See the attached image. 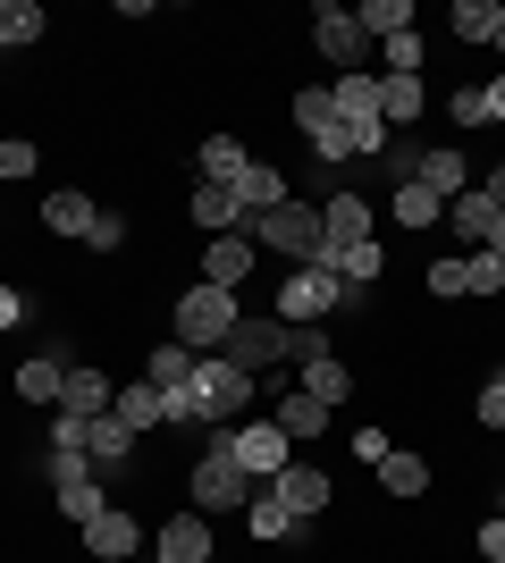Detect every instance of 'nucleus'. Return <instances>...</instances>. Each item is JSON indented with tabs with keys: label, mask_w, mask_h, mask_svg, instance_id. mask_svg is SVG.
<instances>
[{
	"label": "nucleus",
	"mask_w": 505,
	"mask_h": 563,
	"mask_svg": "<svg viewBox=\"0 0 505 563\" xmlns=\"http://www.w3.org/2000/svg\"><path fill=\"white\" fill-rule=\"evenodd\" d=\"M186 387H194V412H202V429H228L244 404H253V378H244L237 362H219V353H211V362H194Z\"/></svg>",
	"instance_id": "5"
},
{
	"label": "nucleus",
	"mask_w": 505,
	"mask_h": 563,
	"mask_svg": "<svg viewBox=\"0 0 505 563\" xmlns=\"http://www.w3.org/2000/svg\"><path fill=\"white\" fill-rule=\"evenodd\" d=\"M18 311H25V295H18V286H0V329H18Z\"/></svg>",
	"instance_id": "47"
},
{
	"label": "nucleus",
	"mask_w": 505,
	"mask_h": 563,
	"mask_svg": "<svg viewBox=\"0 0 505 563\" xmlns=\"http://www.w3.org/2000/svg\"><path fill=\"white\" fill-rule=\"evenodd\" d=\"M380 488H387V496H430V463L387 446V454H380Z\"/></svg>",
	"instance_id": "28"
},
{
	"label": "nucleus",
	"mask_w": 505,
	"mask_h": 563,
	"mask_svg": "<svg viewBox=\"0 0 505 563\" xmlns=\"http://www.w3.org/2000/svg\"><path fill=\"white\" fill-rule=\"evenodd\" d=\"M244 521H253V539H262V547H278V539H295V530H304V521H295L287 505L270 496V479H262V488H253V505H244Z\"/></svg>",
	"instance_id": "25"
},
{
	"label": "nucleus",
	"mask_w": 505,
	"mask_h": 563,
	"mask_svg": "<svg viewBox=\"0 0 505 563\" xmlns=\"http://www.w3.org/2000/svg\"><path fill=\"white\" fill-rule=\"evenodd\" d=\"M312 43H320V59H329L337 76H362V59H371L362 18H354V9H337V0H320V9H312Z\"/></svg>",
	"instance_id": "7"
},
{
	"label": "nucleus",
	"mask_w": 505,
	"mask_h": 563,
	"mask_svg": "<svg viewBox=\"0 0 505 563\" xmlns=\"http://www.w3.org/2000/svg\"><path fill=\"white\" fill-rule=\"evenodd\" d=\"M135 547H144V530H135L127 505H101V514L85 521V555H94V563H127Z\"/></svg>",
	"instance_id": "8"
},
{
	"label": "nucleus",
	"mask_w": 505,
	"mask_h": 563,
	"mask_svg": "<svg viewBox=\"0 0 505 563\" xmlns=\"http://www.w3.org/2000/svg\"><path fill=\"white\" fill-rule=\"evenodd\" d=\"M110 378L94 371V362H68V378H59V412H76V421H94V412H110Z\"/></svg>",
	"instance_id": "17"
},
{
	"label": "nucleus",
	"mask_w": 505,
	"mask_h": 563,
	"mask_svg": "<svg viewBox=\"0 0 505 563\" xmlns=\"http://www.w3.org/2000/svg\"><path fill=\"white\" fill-rule=\"evenodd\" d=\"M481 93H488V118H505V76H488Z\"/></svg>",
	"instance_id": "48"
},
{
	"label": "nucleus",
	"mask_w": 505,
	"mask_h": 563,
	"mask_svg": "<svg viewBox=\"0 0 505 563\" xmlns=\"http://www.w3.org/2000/svg\"><path fill=\"white\" fill-rule=\"evenodd\" d=\"M337 303H354V286L337 278V269H295L287 286H278V320H287V329H320V320H329Z\"/></svg>",
	"instance_id": "4"
},
{
	"label": "nucleus",
	"mask_w": 505,
	"mask_h": 563,
	"mask_svg": "<svg viewBox=\"0 0 505 563\" xmlns=\"http://www.w3.org/2000/svg\"><path fill=\"white\" fill-rule=\"evenodd\" d=\"M463 295H505V261L497 253H463Z\"/></svg>",
	"instance_id": "36"
},
{
	"label": "nucleus",
	"mask_w": 505,
	"mask_h": 563,
	"mask_svg": "<svg viewBox=\"0 0 505 563\" xmlns=\"http://www.w3.org/2000/svg\"><path fill=\"white\" fill-rule=\"evenodd\" d=\"M34 168H43L34 143H25V135H0V186H9V177H34Z\"/></svg>",
	"instance_id": "37"
},
{
	"label": "nucleus",
	"mask_w": 505,
	"mask_h": 563,
	"mask_svg": "<svg viewBox=\"0 0 505 563\" xmlns=\"http://www.w3.org/2000/svg\"><path fill=\"white\" fill-rule=\"evenodd\" d=\"M488 253H497V261H505V211H497V228H488Z\"/></svg>",
	"instance_id": "49"
},
{
	"label": "nucleus",
	"mask_w": 505,
	"mask_h": 563,
	"mask_svg": "<svg viewBox=\"0 0 505 563\" xmlns=\"http://www.w3.org/2000/svg\"><path fill=\"white\" fill-rule=\"evenodd\" d=\"M396 219H405V228H438V219H447V202H438L430 186H396Z\"/></svg>",
	"instance_id": "35"
},
{
	"label": "nucleus",
	"mask_w": 505,
	"mask_h": 563,
	"mask_svg": "<svg viewBox=\"0 0 505 563\" xmlns=\"http://www.w3.org/2000/svg\"><path fill=\"white\" fill-rule=\"evenodd\" d=\"M497 51H505V25H497Z\"/></svg>",
	"instance_id": "51"
},
{
	"label": "nucleus",
	"mask_w": 505,
	"mask_h": 563,
	"mask_svg": "<svg viewBox=\"0 0 505 563\" xmlns=\"http://www.w3.org/2000/svg\"><path fill=\"white\" fill-rule=\"evenodd\" d=\"M413 186H430L438 202H455V194H472V161H463L455 143H438V152H421V168H413Z\"/></svg>",
	"instance_id": "16"
},
{
	"label": "nucleus",
	"mask_w": 505,
	"mask_h": 563,
	"mask_svg": "<svg viewBox=\"0 0 505 563\" xmlns=\"http://www.w3.org/2000/svg\"><path fill=\"white\" fill-rule=\"evenodd\" d=\"M505 9L497 0H455V43H497Z\"/></svg>",
	"instance_id": "32"
},
{
	"label": "nucleus",
	"mask_w": 505,
	"mask_h": 563,
	"mask_svg": "<svg viewBox=\"0 0 505 563\" xmlns=\"http://www.w3.org/2000/svg\"><path fill=\"white\" fill-rule=\"evenodd\" d=\"M481 429H505V371L481 387Z\"/></svg>",
	"instance_id": "43"
},
{
	"label": "nucleus",
	"mask_w": 505,
	"mask_h": 563,
	"mask_svg": "<svg viewBox=\"0 0 505 563\" xmlns=\"http://www.w3.org/2000/svg\"><path fill=\"white\" fill-rule=\"evenodd\" d=\"M447 118H455V126H488V93L481 85H455V93H447Z\"/></svg>",
	"instance_id": "38"
},
{
	"label": "nucleus",
	"mask_w": 505,
	"mask_h": 563,
	"mask_svg": "<svg viewBox=\"0 0 505 563\" xmlns=\"http://www.w3.org/2000/svg\"><path fill=\"white\" fill-rule=\"evenodd\" d=\"M186 211H194V228H211V235H237L244 228V211H237V194H228V186H194Z\"/></svg>",
	"instance_id": "26"
},
{
	"label": "nucleus",
	"mask_w": 505,
	"mask_h": 563,
	"mask_svg": "<svg viewBox=\"0 0 505 563\" xmlns=\"http://www.w3.org/2000/svg\"><path fill=\"white\" fill-rule=\"evenodd\" d=\"M127 454H135V429H127L119 412H94V421H85V463H94V471H119Z\"/></svg>",
	"instance_id": "19"
},
{
	"label": "nucleus",
	"mask_w": 505,
	"mask_h": 563,
	"mask_svg": "<svg viewBox=\"0 0 505 563\" xmlns=\"http://www.w3.org/2000/svg\"><path fill=\"white\" fill-rule=\"evenodd\" d=\"M94 194H76V186H59V194H43V228L51 235H94Z\"/></svg>",
	"instance_id": "21"
},
{
	"label": "nucleus",
	"mask_w": 505,
	"mask_h": 563,
	"mask_svg": "<svg viewBox=\"0 0 505 563\" xmlns=\"http://www.w3.org/2000/svg\"><path fill=\"white\" fill-rule=\"evenodd\" d=\"M447 228H455V244H463V253H488V228H497V202H488L481 186H472V194H455V202H447Z\"/></svg>",
	"instance_id": "18"
},
{
	"label": "nucleus",
	"mask_w": 505,
	"mask_h": 563,
	"mask_svg": "<svg viewBox=\"0 0 505 563\" xmlns=\"http://www.w3.org/2000/svg\"><path fill=\"white\" fill-rule=\"evenodd\" d=\"M320 353H329V336H320V329H295V345H287V362H320Z\"/></svg>",
	"instance_id": "44"
},
{
	"label": "nucleus",
	"mask_w": 505,
	"mask_h": 563,
	"mask_svg": "<svg viewBox=\"0 0 505 563\" xmlns=\"http://www.w3.org/2000/svg\"><path fill=\"white\" fill-rule=\"evenodd\" d=\"M287 345H295V329L278 320V311H244V320H237V336L219 345V362H237L244 378H262L270 362H287Z\"/></svg>",
	"instance_id": "6"
},
{
	"label": "nucleus",
	"mask_w": 505,
	"mask_h": 563,
	"mask_svg": "<svg viewBox=\"0 0 505 563\" xmlns=\"http://www.w3.org/2000/svg\"><path fill=\"white\" fill-rule=\"evenodd\" d=\"M194 168H202V186H228V177H237V168H244V143H237V135H211V143H202V161H194Z\"/></svg>",
	"instance_id": "34"
},
{
	"label": "nucleus",
	"mask_w": 505,
	"mask_h": 563,
	"mask_svg": "<svg viewBox=\"0 0 505 563\" xmlns=\"http://www.w3.org/2000/svg\"><path fill=\"white\" fill-rule=\"evenodd\" d=\"M237 463L253 471V479H278V471L295 463V438L278 421H253V429H237Z\"/></svg>",
	"instance_id": "9"
},
{
	"label": "nucleus",
	"mask_w": 505,
	"mask_h": 563,
	"mask_svg": "<svg viewBox=\"0 0 505 563\" xmlns=\"http://www.w3.org/2000/svg\"><path fill=\"white\" fill-rule=\"evenodd\" d=\"M228 194H237L244 219H262V211H278V202H287V177H278L270 161H244L237 177H228Z\"/></svg>",
	"instance_id": "14"
},
{
	"label": "nucleus",
	"mask_w": 505,
	"mask_h": 563,
	"mask_svg": "<svg viewBox=\"0 0 505 563\" xmlns=\"http://www.w3.org/2000/svg\"><path fill=\"white\" fill-rule=\"evenodd\" d=\"M161 563H211V514H177V521H161Z\"/></svg>",
	"instance_id": "15"
},
{
	"label": "nucleus",
	"mask_w": 505,
	"mask_h": 563,
	"mask_svg": "<svg viewBox=\"0 0 505 563\" xmlns=\"http://www.w3.org/2000/svg\"><path fill=\"white\" fill-rule=\"evenodd\" d=\"M237 320H244V295H228V286H186L177 295V345L186 353H219L237 336Z\"/></svg>",
	"instance_id": "2"
},
{
	"label": "nucleus",
	"mask_w": 505,
	"mask_h": 563,
	"mask_svg": "<svg viewBox=\"0 0 505 563\" xmlns=\"http://www.w3.org/2000/svg\"><path fill=\"white\" fill-rule=\"evenodd\" d=\"M194 362H202V353H186L177 336H168L161 353H144V378H152V387H186V378H194Z\"/></svg>",
	"instance_id": "33"
},
{
	"label": "nucleus",
	"mask_w": 505,
	"mask_h": 563,
	"mask_svg": "<svg viewBox=\"0 0 505 563\" xmlns=\"http://www.w3.org/2000/svg\"><path fill=\"white\" fill-rule=\"evenodd\" d=\"M51 505H59V514H68L76 530H85V521H94L101 505H110V496H101V479H94V471H85V479H68V488H51Z\"/></svg>",
	"instance_id": "31"
},
{
	"label": "nucleus",
	"mask_w": 505,
	"mask_h": 563,
	"mask_svg": "<svg viewBox=\"0 0 505 563\" xmlns=\"http://www.w3.org/2000/svg\"><path fill=\"white\" fill-rule=\"evenodd\" d=\"M320 228H329V244H380V219H371V202L354 186H337L320 202Z\"/></svg>",
	"instance_id": "11"
},
{
	"label": "nucleus",
	"mask_w": 505,
	"mask_h": 563,
	"mask_svg": "<svg viewBox=\"0 0 505 563\" xmlns=\"http://www.w3.org/2000/svg\"><path fill=\"white\" fill-rule=\"evenodd\" d=\"M295 126H304V135H320V126H329V85L295 93Z\"/></svg>",
	"instance_id": "39"
},
{
	"label": "nucleus",
	"mask_w": 505,
	"mask_h": 563,
	"mask_svg": "<svg viewBox=\"0 0 505 563\" xmlns=\"http://www.w3.org/2000/svg\"><path fill=\"white\" fill-rule=\"evenodd\" d=\"M244 228H253V244H270V253H287L295 269H312V261H320V244H329V228H320V202H304V194H287L278 211L244 219Z\"/></svg>",
	"instance_id": "3"
},
{
	"label": "nucleus",
	"mask_w": 505,
	"mask_h": 563,
	"mask_svg": "<svg viewBox=\"0 0 505 563\" xmlns=\"http://www.w3.org/2000/svg\"><path fill=\"white\" fill-rule=\"evenodd\" d=\"M430 110V85L421 76H380V126H413Z\"/></svg>",
	"instance_id": "20"
},
{
	"label": "nucleus",
	"mask_w": 505,
	"mask_h": 563,
	"mask_svg": "<svg viewBox=\"0 0 505 563\" xmlns=\"http://www.w3.org/2000/svg\"><path fill=\"white\" fill-rule=\"evenodd\" d=\"M270 421H278V429L295 438V446H304V438H320V429H329V404H320V396H304V387H287Z\"/></svg>",
	"instance_id": "23"
},
{
	"label": "nucleus",
	"mask_w": 505,
	"mask_h": 563,
	"mask_svg": "<svg viewBox=\"0 0 505 563\" xmlns=\"http://www.w3.org/2000/svg\"><path fill=\"white\" fill-rule=\"evenodd\" d=\"M497 521H505V496H497Z\"/></svg>",
	"instance_id": "50"
},
{
	"label": "nucleus",
	"mask_w": 505,
	"mask_h": 563,
	"mask_svg": "<svg viewBox=\"0 0 505 563\" xmlns=\"http://www.w3.org/2000/svg\"><path fill=\"white\" fill-rule=\"evenodd\" d=\"M481 194H488V202H497V211H505V161H488V177H481Z\"/></svg>",
	"instance_id": "46"
},
{
	"label": "nucleus",
	"mask_w": 505,
	"mask_h": 563,
	"mask_svg": "<svg viewBox=\"0 0 505 563\" xmlns=\"http://www.w3.org/2000/svg\"><path fill=\"white\" fill-rule=\"evenodd\" d=\"M244 278H253V235H211V244H202V286H228V295H237Z\"/></svg>",
	"instance_id": "13"
},
{
	"label": "nucleus",
	"mask_w": 505,
	"mask_h": 563,
	"mask_svg": "<svg viewBox=\"0 0 505 563\" xmlns=\"http://www.w3.org/2000/svg\"><path fill=\"white\" fill-rule=\"evenodd\" d=\"M430 295H447V303L463 295V253L455 261H430Z\"/></svg>",
	"instance_id": "42"
},
{
	"label": "nucleus",
	"mask_w": 505,
	"mask_h": 563,
	"mask_svg": "<svg viewBox=\"0 0 505 563\" xmlns=\"http://www.w3.org/2000/svg\"><path fill=\"white\" fill-rule=\"evenodd\" d=\"M354 18H362L371 43H396V34H413V0H362Z\"/></svg>",
	"instance_id": "30"
},
{
	"label": "nucleus",
	"mask_w": 505,
	"mask_h": 563,
	"mask_svg": "<svg viewBox=\"0 0 505 563\" xmlns=\"http://www.w3.org/2000/svg\"><path fill=\"white\" fill-rule=\"evenodd\" d=\"M59 378H68V353H34V362H18V396L25 404H59Z\"/></svg>",
	"instance_id": "24"
},
{
	"label": "nucleus",
	"mask_w": 505,
	"mask_h": 563,
	"mask_svg": "<svg viewBox=\"0 0 505 563\" xmlns=\"http://www.w3.org/2000/svg\"><path fill=\"white\" fill-rule=\"evenodd\" d=\"M329 118H337V126H354V135H371V126H380V76H371V68L337 76V85H329Z\"/></svg>",
	"instance_id": "10"
},
{
	"label": "nucleus",
	"mask_w": 505,
	"mask_h": 563,
	"mask_svg": "<svg viewBox=\"0 0 505 563\" xmlns=\"http://www.w3.org/2000/svg\"><path fill=\"white\" fill-rule=\"evenodd\" d=\"M295 371H304V378H295V387H304V396H320V404H329V412H337V404H345V396H354V371H345L337 353H320V362H295Z\"/></svg>",
	"instance_id": "22"
},
{
	"label": "nucleus",
	"mask_w": 505,
	"mask_h": 563,
	"mask_svg": "<svg viewBox=\"0 0 505 563\" xmlns=\"http://www.w3.org/2000/svg\"><path fill=\"white\" fill-rule=\"evenodd\" d=\"M85 244H94V253H119V244H127V219H119V211H101V219H94V235H85Z\"/></svg>",
	"instance_id": "41"
},
{
	"label": "nucleus",
	"mask_w": 505,
	"mask_h": 563,
	"mask_svg": "<svg viewBox=\"0 0 505 563\" xmlns=\"http://www.w3.org/2000/svg\"><path fill=\"white\" fill-rule=\"evenodd\" d=\"M253 488H262V479H253V471L237 463V421L228 429H202V454H194V514H244V505H253Z\"/></svg>",
	"instance_id": "1"
},
{
	"label": "nucleus",
	"mask_w": 505,
	"mask_h": 563,
	"mask_svg": "<svg viewBox=\"0 0 505 563\" xmlns=\"http://www.w3.org/2000/svg\"><path fill=\"white\" fill-rule=\"evenodd\" d=\"M481 555H488V563H505V521H481Z\"/></svg>",
	"instance_id": "45"
},
{
	"label": "nucleus",
	"mask_w": 505,
	"mask_h": 563,
	"mask_svg": "<svg viewBox=\"0 0 505 563\" xmlns=\"http://www.w3.org/2000/svg\"><path fill=\"white\" fill-rule=\"evenodd\" d=\"M387 76H421V34H396V43H387Z\"/></svg>",
	"instance_id": "40"
},
{
	"label": "nucleus",
	"mask_w": 505,
	"mask_h": 563,
	"mask_svg": "<svg viewBox=\"0 0 505 563\" xmlns=\"http://www.w3.org/2000/svg\"><path fill=\"white\" fill-rule=\"evenodd\" d=\"M51 18L34 9V0H0V51H18V43H43Z\"/></svg>",
	"instance_id": "29"
},
{
	"label": "nucleus",
	"mask_w": 505,
	"mask_h": 563,
	"mask_svg": "<svg viewBox=\"0 0 505 563\" xmlns=\"http://www.w3.org/2000/svg\"><path fill=\"white\" fill-rule=\"evenodd\" d=\"M270 496H278L295 521H320V505H329V471H320V463H287L278 479H270Z\"/></svg>",
	"instance_id": "12"
},
{
	"label": "nucleus",
	"mask_w": 505,
	"mask_h": 563,
	"mask_svg": "<svg viewBox=\"0 0 505 563\" xmlns=\"http://www.w3.org/2000/svg\"><path fill=\"white\" fill-rule=\"evenodd\" d=\"M110 412H119L127 429H161V387H152V378H127L119 396H110Z\"/></svg>",
	"instance_id": "27"
}]
</instances>
